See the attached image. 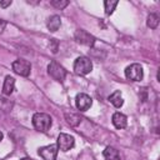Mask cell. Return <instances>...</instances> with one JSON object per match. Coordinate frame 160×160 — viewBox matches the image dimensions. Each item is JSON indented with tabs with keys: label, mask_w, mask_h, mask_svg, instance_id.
Instances as JSON below:
<instances>
[{
	"label": "cell",
	"mask_w": 160,
	"mask_h": 160,
	"mask_svg": "<svg viewBox=\"0 0 160 160\" xmlns=\"http://www.w3.org/2000/svg\"><path fill=\"white\" fill-rule=\"evenodd\" d=\"M51 45H52V52H56V51H58V42H56L54 39L50 41V46H51Z\"/></svg>",
	"instance_id": "cell-19"
},
{
	"label": "cell",
	"mask_w": 160,
	"mask_h": 160,
	"mask_svg": "<svg viewBox=\"0 0 160 160\" xmlns=\"http://www.w3.org/2000/svg\"><path fill=\"white\" fill-rule=\"evenodd\" d=\"M0 5H1L2 8H8V6H10V5H11V0H8V1H1V2H0Z\"/></svg>",
	"instance_id": "cell-20"
},
{
	"label": "cell",
	"mask_w": 160,
	"mask_h": 160,
	"mask_svg": "<svg viewBox=\"0 0 160 160\" xmlns=\"http://www.w3.org/2000/svg\"><path fill=\"white\" fill-rule=\"evenodd\" d=\"M21 160H31V159H29V158H24V159H21Z\"/></svg>",
	"instance_id": "cell-22"
},
{
	"label": "cell",
	"mask_w": 160,
	"mask_h": 160,
	"mask_svg": "<svg viewBox=\"0 0 160 160\" xmlns=\"http://www.w3.org/2000/svg\"><path fill=\"white\" fill-rule=\"evenodd\" d=\"M51 5L58 9H64L65 6L69 5V1L68 0H51Z\"/></svg>",
	"instance_id": "cell-18"
},
{
	"label": "cell",
	"mask_w": 160,
	"mask_h": 160,
	"mask_svg": "<svg viewBox=\"0 0 160 160\" xmlns=\"http://www.w3.org/2000/svg\"><path fill=\"white\" fill-rule=\"evenodd\" d=\"M146 25L150 29H156L159 25V16L156 14H149L148 20H146Z\"/></svg>",
	"instance_id": "cell-16"
},
{
	"label": "cell",
	"mask_w": 160,
	"mask_h": 160,
	"mask_svg": "<svg viewBox=\"0 0 160 160\" xmlns=\"http://www.w3.org/2000/svg\"><path fill=\"white\" fill-rule=\"evenodd\" d=\"M58 145H46V146H42L39 149V155L44 159V160H56V156H58Z\"/></svg>",
	"instance_id": "cell-8"
},
{
	"label": "cell",
	"mask_w": 160,
	"mask_h": 160,
	"mask_svg": "<svg viewBox=\"0 0 160 160\" xmlns=\"http://www.w3.org/2000/svg\"><path fill=\"white\" fill-rule=\"evenodd\" d=\"M125 76L126 79L131 80V81H140L144 76V71L141 65L139 64H131L125 69Z\"/></svg>",
	"instance_id": "cell-4"
},
{
	"label": "cell",
	"mask_w": 160,
	"mask_h": 160,
	"mask_svg": "<svg viewBox=\"0 0 160 160\" xmlns=\"http://www.w3.org/2000/svg\"><path fill=\"white\" fill-rule=\"evenodd\" d=\"M92 70V62L89 58L80 56L74 62V71L78 75H86Z\"/></svg>",
	"instance_id": "cell-2"
},
{
	"label": "cell",
	"mask_w": 160,
	"mask_h": 160,
	"mask_svg": "<svg viewBox=\"0 0 160 160\" xmlns=\"http://www.w3.org/2000/svg\"><path fill=\"white\" fill-rule=\"evenodd\" d=\"M112 125L116 128V129H124L126 128V124H128V118L121 114V112H115L112 115Z\"/></svg>",
	"instance_id": "cell-10"
},
{
	"label": "cell",
	"mask_w": 160,
	"mask_h": 160,
	"mask_svg": "<svg viewBox=\"0 0 160 160\" xmlns=\"http://www.w3.org/2000/svg\"><path fill=\"white\" fill-rule=\"evenodd\" d=\"M12 70L20 75V76H29L30 75V71H31V65L29 61L24 60V59H18L12 62Z\"/></svg>",
	"instance_id": "cell-5"
},
{
	"label": "cell",
	"mask_w": 160,
	"mask_h": 160,
	"mask_svg": "<svg viewBox=\"0 0 160 160\" xmlns=\"http://www.w3.org/2000/svg\"><path fill=\"white\" fill-rule=\"evenodd\" d=\"M74 38L79 44H82V45H86V46H92L94 42H95V38L90 32H88L82 29L76 30L75 34H74Z\"/></svg>",
	"instance_id": "cell-6"
},
{
	"label": "cell",
	"mask_w": 160,
	"mask_h": 160,
	"mask_svg": "<svg viewBox=\"0 0 160 160\" xmlns=\"http://www.w3.org/2000/svg\"><path fill=\"white\" fill-rule=\"evenodd\" d=\"M1 140H2V132L0 131V141H1Z\"/></svg>",
	"instance_id": "cell-21"
},
{
	"label": "cell",
	"mask_w": 160,
	"mask_h": 160,
	"mask_svg": "<svg viewBox=\"0 0 160 160\" xmlns=\"http://www.w3.org/2000/svg\"><path fill=\"white\" fill-rule=\"evenodd\" d=\"M116 5H118V1L116 0H114V1H109V0H106L105 2H104V6H105V14L106 15H110V14H112L114 12V10H115V8H116Z\"/></svg>",
	"instance_id": "cell-17"
},
{
	"label": "cell",
	"mask_w": 160,
	"mask_h": 160,
	"mask_svg": "<svg viewBox=\"0 0 160 160\" xmlns=\"http://www.w3.org/2000/svg\"><path fill=\"white\" fill-rule=\"evenodd\" d=\"M91 104H92V99L85 92H80L75 98V105L80 111H86L88 109H90Z\"/></svg>",
	"instance_id": "cell-9"
},
{
	"label": "cell",
	"mask_w": 160,
	"mask_h": 160,
	"mask_svg": "<svg viewBox=\"0 0 160 160\" xmlns=\"http://www.w3.org/2000/svg\"><path fill=\"white\" fill-rule=\"evenodd\" d=\"M15 88V79L10 75H8L4 80V85H2V94L4 95H10L14 91Z\"/></svg>",
	"instance_id": "cell-11"
},
{
	"label": "cell",
	"mask_w": 160,
	"mask_h": 160,
	"mask_svg": "<svg viewBox=\"0 0 160 160\" xmlns=\"http://www.w3.org/2000/svg\"><path fill=\"white\" fill-rule=\"evenodd\" d=\"M48 72H49V75H50L54 80H56V81H59V82H62L64 79H65V76H66V70H65L60 64H58L56 61H51V62L49 64V66H48Z\"/></svg>",
	"instance_id": "cell-3"
},
{
	"label": "cell",
	"mask_w": 160,
	"mask_h": 160,
	"mask_svg": "<svg viewBox=\"0 0 160 160\" xmlns=\"http://www.w3.org/2000/svg\"><path fill=\"white\" fill-rule=\"evenodd\" d=\"M46 25H48V29H49L50 31L55 32V31L60 28V25H61V19H60V16H59V15H52V16H50V18L48 19Z\"/></svg>",
	"instance_id": "cell-12"
},
{
	"label": "cell",
	"mask_w": 160,
	"mask_h": 160,
	"mask_svg": "<svg viewBox=\"0 0 160 160\" xmlns=\"http://www.w3.org/2000/svg\"><path fill=\"white\" fill-rule=\"evenodd\" d=\"M102 155H104L105 160H120L119 151L112 146H106L104 152H102Z\"/></svg>",
	"instance_id": "cell-13"
},
{
	"label": "cell",
	"mask_w": 160,
	"mask_h": 160,
	"mask_svg": "<svg viewBox=\"0 0 160 160\" xmlns=\"http://www.w3.org/2000/svg\"><path fill=\"white\" fill-rule=\"evenodd\" d=\"M32 125L39 131H48L51 126V118L45 112H36L32 116Z\"/></svg>",
	"instance_id": "cell-1"
},
{
	"label": "cell",
	"mask_w": 160,
	"mask_h": 160,
	"mask_svg": "<svg viewBox=\"0 0 160 160\" xmlns=\"http://www.w3.org/2000/svg\"><path fill=\"white\" fill-rule=\"evenodd\" d=\"M109 101L115 106V108H121L122 104H124V100H122V96H121V92L119 90L114 91L110 96H109Z\"/></svg>",
	"instance_id": "cell-14"
},
{
	"label": "cell",
	"mask_w": 160,
	"mask_h": 160,
	"mask_svg": "<svg viewBox=\"0 0 160 160\" xmlns=\"http://www.w3.org/2000/svg\"><path fill=\"white\" fill-rule=\"evenodd\" d=\"M65 119H66V121H68L71 126H76V125H79L80 121H81L80 116L76 115V114H74V112H70V114L66 112V114H65Z\"/></svg>",
	"instance_id": "cell-15"
},
{
	"label": "cell",
	"mask_w": 160,
	"mask_h": 160,
	"mask_svg": "<svg viewBox=\"0 0 160 160\" xmlns=\"http://www.w3.org/2000/svg\"><path fill=\"white\" fill-rule=\"evenodd\" d=\"M75 144V140L71 135L69 134H64L61 132L59 136H58V149H60L61 151H69L70 149H72Z\"/></svg>",
	"instance_id": "cell-7"
}]
</instances>
